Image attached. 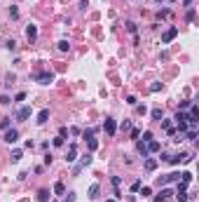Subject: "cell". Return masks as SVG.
<instances>
[{
    "label": "cell",
    "mask_w": 199,
    "mask_h": 202,
    "mask_svg": "<svg viewBox=\"0 0 199 202\" xmlns=\"http://www.w3.org/2000/svg\"><path fill=\"white\" fill-rule=\"evenodd\" d=\"M108 202H115V200H108Z\"/></svg>",
    "instance_id": "cell-43"
},
{
    "label": "cell",
    "mask_w": 199,
    "mask_h": 202,
    "mask_svg": "<svg viewBox=\"0 0 199 202\" xmlns=\"http://www.w3.org/2000/svg\"><path fill=\"white\" fill-rule=\"evenodd\" d=\"M9 14H12V19H19V9L12 5V7H9Z\"/></svg>",
    "instance_id": "cell-31"
},
{
    "label": "cell",
    "mask_w": 199,
    "mask_h": 202,
    "mask_svg": "<svg viewBox=\"0 0 199 202\" xmlns=\"http://www.w3.org/2000/svg\"><path fill=\"white\" fill-rule=\"evenodd\" d=\"M19 160H21V150H12V162H19Z\"/></svg>",
    "instance_id": "cell-24"
},
{
    "label": "cell",
    "mask_w": 199,
    "mask_h": 202,
    "mask_svg": "<svg viewBox=\"0 0 199 202\" xmlns=\"http://www.w3.org/2000/svg\"><path fill=\"white\" fill-rule=\"evenodd\" d=\"M176 35H178V28H176V26H169L166 31H164V35H162V43H171Z\"/></svg>",
    "instance_id": "cell-6"
},
{
    "label": "cell",
    "mask_w": 199,
    "mask_h": 202,
    "mask_svg": "<svg viewBox=\"0 0 199 202\" xmlns=\"http://www.w3.org/2000/svg\"><path fill=\"white\" fill-rule=\"evenodd\" d=\"M138 193L143 195V197H150V195H152V190H150V188H148V186H143V190H138Z\"/></svg>",
    "instance_id": "cell-26"
},
{
    "label": "cell",
    "mask_w": 199,
    "mask_h": 202,
    "mask_svg": "<svg viewBox=\"0 0 199 202\" xmlns=\"http://www.w3.org/2000/svg\"><path fill=\"white\" fill-rule=\"evenodd\" d=\"M91 160H94V158H91L89 153H87V155H82L80 162H75V165H73V176H77L84 167H89V165H91Z\"/></svg>",
    "instance_id": "cell-1"
},
{
    "label": "cell",
    "mask_w": 199,
    "mask_h": 202,
    "mask_svg": "<svg viewBox=\"0 0 199 202\" xmlns=\"http://www.w3.org/2000/svg\"><path fill=\"white\" fill-rule=\"evenodd\" d=\"M119 129H122V132H129V129H131V122H129V120H124V122L119 125Z\"/></svg>",
    "instance_id": "cell-25"
},
{
    "label": "cell",
    "mask_w": 199,
    "mask_h": 202,
    "mask_svg": "<svg viewBox=\"0 0 199 202\" xmlns=\"http://www.w3.org/2000/svg\"><path fill=\"white\" fill-rule=\"evenodd\" d=\"M82 136H84V141L91 139V136H94V129H84V132H82Z\"/></svg>",
    "instance_id": "cell-32"
},
{
    "label": "cell",
    "mask_w": 199,
    "mask_h": 202,
    "mask_svg": "<svg viewBox=\"0 0 199 202\" xmlns=\"http://www.w3.org/2000/svg\"><path fill=\"white\" fill-rule=\"evenodd\" d=\"M136 148H138V153H141L143 158H148V146H145L143 141H138V143H136Z\"/></svg>",
    "instance_id": "cell-18"
},
{
    "label": "cell",
    "mask_w": 199,
    "mask_h": 202,
    "mask_svg": "<svg viewBox=\"0 0 199 202\" xmlns=\"http://www.w3.org/2000/svg\"><path fill=\"white\" fill-rule=\"evenodd\" d=\"M52 143H54L56 148H61V146H64V136H56V139L52 141Z\"/></svg>",
    "instance_id": "cell-27"
},
{
    "label": "cell",
    "mask_w": 199,
    "mask_h": 202,
    "mask_svg": "<svg viewBox=\"0 0 199 202\" xmlns=\"http://www.w3.org/2000/svg\"><path fill=\"white\" fill-rule=\"evenodd\" d=\"M47 120H49V108H42V111H40V113H38L35 122H38V125H45Z\"/></svg>",
    "instance_id": "cell-9"
},
{
    "label": "cell",
    "mask_w": 199,
    "mask_h": 202,
    "mask_svg": "<svg viewBox=\"0 0 199 202\" xmlns=\"http://www.w3.org/2000/svg\"><path fill=\"white\" fill-rule=\"evenodd\" d=\"M145 146H148V153H157V150H159V141H148V143H145Z\"/></svg>",
    "instance_id": "cell-15"
},
{
    "label": "cell",
    "mask_w": 199,
    "mask_h": 202,
    "mask_svg": "<svg viewBox=\"0 0 199 202\" xmlns=\"http://www.w3.org/2000/svg\"><path fill=\"white\" fill-rule=\"evenodd\" d=\"M127 31H129V33H136V24H134V21H127Z\"/></svg>",
    "instance_id": "cell-33"
},
{
    "label": "cell",
    "mask_w": 199,
    "mask_h": 202,
    "mask_svg": "<svg viewBox=\"0 0 199 202\" xmlns=\"http://www.w3.org/2000/svg\"><path fill=\"white\" fill-rule=\"evenodd\" d=\"M188 120H197L199 122V106L197 104H190V115H188Z\"/></svg>",
    "instance_id": "cell-10"
},
{
    "label": "cell",
    "mask_w": 199,
    "mask_h": 202,
    "mask_svg": "<svg viewBox=\"0 0 199 202\" xmlns=\"http://www.w3.org/2000/svg\"><path fill=\"white\" fill-rule=\"evenodd\" d=\"M131 190H134V193H138V190H141V181H134V183H131Z\"/></svg>",
    "instance_id": "cell-36"
},
{
    "label": "cell",
    "mask_w": 199,
    "mask_h": 202,
    "mask_svg": "<svg viewBox=\"0 0 199 202\" xmlns=\"http://www.w3.org/2000/svg\"><path fill=\"white\" fill-rule=\"evenodd\" d=\"M26 38L31 40V43H33V40L38 38V26H33V24H31V26L26 28Z\"/></svg>",
    "instance_id": "cell-11"
},
{
    "label": "cell",
    "mask_w": 199,
    "mask_h": 202,
    "mask_svg": "<svg viewBox=\"0 0 199 202\" xmlns=\"http://www.w3.org/2000/svg\"><path fill=\"white\" fill-rule=\"evenodd\" d=\"M5 141H7V143H17L19 141V132L17 129H5Z\"/></svg>",
    "instance_id": "cell-8"
},
{
    "label": "cell",
    "mask_w": 199,
    "mask_h": 202,
    "mask_svg": "<svg viewBox=\"0 0 199 202\" xmlns=\"http://www.w3.org/2000/svg\"><path fill=\"white\" fill-rule=\"evenodd\" d=\"M0 127H2V129H9V118H2V120H0Z\"/></svg>",
    "instance_id": "cell-30"
},
{
    "label": "cell",
    "mask_w": 199,
    "mask_h": 202,
    "mask_svg": "<svg viewBox=\"0 0 199 202\" xmlns=\"http://www.w3.org/2000/svg\"><path fill=\"white\" fill-rule=\"evenodd\" d=\"M54 193H56V195H66V186H64V181H56V183H54Z\"/></svg>",
    "instance_id": "cell-17"
},
{
    "label": "cell",
    "mask_w": 199,
    "mask_h": 202,
    "mask_svg": "<svg viewBox=\"0 0 199 202\" xmlns=\"http://www.w3.org/2000/svg\"><path fill=\"white\" fill-rule=\"evenodd\" d=\"M59 136H64V139H66V136H68V127H61V129H59Z\"/></svg>",
    "instance_id": "cell-40"
},
{
    "label": "cell",
    "mask_w": 199,
    "mask_h": 202,
    "mask_svg": "<svg viewBox=\"0 0 199 202\" xmlns=\"http://www.w3.org/2000/svg\"><path fill=\"white\" fill-rule=\"evenodd\" d=\"M0 104H2V106H7V104H12V99H9L7 94H2V97H0Z\"/></svg>",
    "instance_id": "cell-29"
},
{
    "label": "cell",
    "mask_w": 199,
    "mask_h": 202,
    "mask_svg": "<svg viewBox=\"0 0 199 202\" xmlns=\"http://www.w3.org/2000/svg\"><path fill=\"white\" fill-rule=\"evenodd\" d=\"M197 136H199L197 129H188V132H185V139H188V141H194Z\"/></svg>",
    "instance_id": "cell-23"
},
{
    "label": "cell",
    "mask_w": 199,
    "mask_h": 202,
    "mask_svg": "<svg viewBox=\"0 0 199 202\" xmlns=\"http://www.w3.org/2000/svg\"><path fill=\"white\" fill-rule=\"evenodd\" d=\"M152 202H166V195H164V193H159V195H157V197H155Z\"/></svg>",
    "instance_id": "cell-38"
},
{
    "label": "cell",
    "mask_w": 199,
    "mask_h": 202,
    "mask_svg": "<svg viewBox=\"0 0 199 202\" xmlns=\"http://www.w3.org/2000/svg\"><path fill=\"white\" fill-rule=\"evenodd\" d=\"M159 89H162V82H152L150 85V92H159Z\"/></svg>",
    "instance_id": "cell-28"
},
{
    "label": "cell",
    "mask_w": 199,
    "mask_h": 202,
    "mask_svg": "<svg viewBox=\"0 0 199 202\" xmlns=\"http://www.w3.org/2000/svg\"><path fill=\"white\" fill-rule=\"evenodd\" d=\"M192 155L190 153H176V155H169V162L171 165H181V162H190Z\"/></svg>",
    "instance_id": "cell-2"
},
{
    "label": "cell",
    "mask_w": 199,
    "mask_h": 202,
    "mask_svg": "<svg viewBox=\"0 0 199 202\" xmlns=\"http://www.w3.org/2000/svg\"><path fill=\"white\" fill-rule=\"evenodd\" d=\"M173 120H176V122H188V113H183V111H178Z\"/></svg>",
    "instance_id": "cell-22"
},
{
    "label": "cell",
    "mask_w": 199,
    "mask_h": 202,
    "mask_svg": "<svg viewBox=\"0 0 199 202\" xmlns=\"http://www.w3.org/2000/svg\"><path fill=\"white\" fill-rule=\"evenodd\" d=\"M176 197H178V202H188V193H185V186L178 183V195H176Z\"/></svg>",
    "instance_id": "cell-14"
},
{
    "label": "cell",
    "mask_w": 199,
    "mask_h": 202,
    "mask_svg": "<svg viewBox=\"0 0 199 202\" xmlns=\"http://www.w3.org/2000/svg\"><path fill=\"white\" fill-rule=\"evenodd\" d=\"M99 183H94V186H89V200H96V197H99Z\"/></svg>",
    "instance_id": "cell-16"
},
{
    "label": "cell",
    "mask_w": 199,
    "mask_h": 202,
    "mask_svg": "<svg viewBox=\"0 0 199 202\" xmlns=\"http://www.w3.org/2000/svg\"><path fill=\"white\" fill-rule=\"evenodd\" d=\"M103 129H106V134H108V136H115V132H117V122H115L113 118H106V125H103Z\"/></svg>",
    "instance_id": "cell-5"
},
{
    "label": "cell",
    "mask_w": 199,
    "mask_h": 202,
    "mask_svg": "<svg viewBox=\"0 0 199 202\" xmlns=\"http://www.w3.org/2000/svg\"><path fill=\"white\" fill-rule=\"evenodd\" d=\"M5 80H7L5 85H12V82H14V80H17V78H14V73H7V78H5Z\"/></svg>",
    "instance_id": "cell-37"
},
{
    "label": "cell",
    "mask_w": 199,
    "mask_h": 202,
    "mask_svg": "<svg viewBox=\"0 0 199 202\" xmlns=\"http://www.w3.org/2000/svg\"><path fill=\"white\" fill-rule=\"evenodd\" d=\"M127 104H129V106H136L138 101H136V97H134V94H129V97H127Z\"/></svg>",
    "instance_id": "cell-35"
},
{
    "label": "cell",
    "mask_w": 199,
    "mask_h": 202,
    "mask_svg": "<svg viewBox=\"0 0 199 202\" xmlns=\"http://www.w3.org/2000/svg\"><path fill=\"white\" fill-rule=\"evenodd\" d=\"M155 169H157V160L148 158V160H145V172H155Z\"/></svg>",
    "instance_id": "cell-12"
},
{
    "label": "cell",
    "mask_w": 199,
    "mask_h": 202,
    "mask_svg": "<svg viewBox=\"0 0 199 202\" xmlns=\"http://www.w3.org/2000/svg\"><path fill=\"white\" fill-rule=\"evenodd\" d=\"M87 148H89V150H91V153H94V150L99 148V141L94 139V136H91V139H87Z\"/></svg>",
    "instance_id": "cell-19"
},
{
    "label": "cell",
    "mask_w": 199,
    "mask_h": 202,
    "mask_svg": "<svg viewBox=\"0 0 199 202\" xmlns=\"http://www.w3.org/2000/svg\"><path fill=\"white\" fill-rule=\"evenodd\" d=\"M183 2H185V5H190V2H192V0H183Z\"/></svg>",
    "instance_id": "cell-42"
},
{
    "label": "cell",
    "mask_w": 199,
    "mask_h": 202,
    "mask_svg": "<svg viewBox=\"0 0 199 202\" xmlns=\"http://www.w3.org/2000/svg\"><path fill=\"white\" fill-rule=\"evenodd\" d=\"M31 113H33L31 106H21V108L17 111V120H19V122H26L28 118H31Z\"/></svg>",
    "instance_id": "cell-4"
},
{
    "label": "cell",
    "mask_w": 199,
    "mask_h": 202,
    "mask_svg": "<svg viewBox=\"0 0 199 202\" xmlns=\"http://www.w3.org/2000/svg\"><path fill=\"white\" fill-rule=\"evenodd\" d=\"M24 99H26V92H19L17 97H14V101H24Z\"/></svg>",
    "instance_id": "cell-39"
},
{
    "label": "cell",
    "mask_w": 199,
    "mask_h": 202,
    "mask_svg": "<svg viewBox=\"0 0 199 202\" xmlns=\"http://www.w3.org/2000/svg\"><path fill=\"white\" fill-rule=\"evenodd\" d=\"M148 141H152V132H143V143H148Z\"/></svg>",
    "instance_id": "cell-34"
},
{
    "label": "cell",
    "mask_w": 199,
    "mask_h": 202,
    "mask_svg": "<svg viewBox=\"0 0 199 202\" xmlns=\"http://www.w3.org/2000/svg\"><path fill=\"white\" fill-rule=\"evenodd\" d=\"M68 197H66V202H75V193H66Z\"/></svg>",
    "instance_id": "cell-41"
},
{
    "label": "cell",
    "mask_w": 199,
    "mask_h": 202,
    "mask_svg": "<svg viewBox=\"0 0 199 202\" xmlns=\"http://www.w3.org/2000/svg\"><path fill=\"white\" fill-rule=\"evenodd\" d=\"M75 158H77V146H75V143H70V146H68V150H66V162H75Z\"/></svg>",
    "instance_id": "cell-7"
},
{
    "label": "cell",
    "mask_w": 199,
    "mask_h": 202,
    "mask_svg": "<svg viewBox=\"0 0 199 202\" xmlns=\"http://www.w3.org/2000/svg\"><path fill=\"white\" fill-rule=\"evenodd\" d=\"M150 115H152V120H157V122H159V120H162V118H164L162 108H152V113H150Z\"/></svg>",
    "instance_id": "cell-20"
},
{
    "label": "cell",
    "mask_w": 199,
    "mask_h": 202,
    "mask_svg": "<svg viewBox=\"0 0 199 202\" xmlns=\"http://www.w3.org/2000/svg\"><path fill=\"white\" fill-rule=\"evenodd\" d=\"M35 80L40 85H49V82H54V73L52 70H45V73H35Z\"/></svg>",
    "instance_id": "cell-3"
},
{
    "label": "cell",
    "mask_w": 199,
    "mask_h": 202,
    "mask_svg": "<svg viewBox=\"0 0 199 202\" xmlns=\"http://www.w3.org/2000/svg\"><path fill=\"white\" fill-rule=\"evenodd\" d=\"M70 50V43L68 40H59V52H68Z\"/></svg>",
    "instance_id": "cell-21"
},
{
    "label": "cell",
    "mask_w": 199,
    "mask_h": 202,
    "mask_svg": "<svg viewBox=\"0 0 199 202\" xmlns=\"http://www.w3.org/2000/svg\"><path fill=\"white\" fill-rule=\"evenodd\" d=\"M54 202H59V200H54Z\"/></svg>",
    "instance_id": "cell-44"
},
{
    "label": "cell",
    "mask_w": 199,
    "mask_h": 202,
    "mask_svg": "<svg viewBox=\"0 0 199 202\" xmlns=\"http://www.w3.org/2000/svg\"><path fill=\"white\" fill-rule=\"evenodd\" d=\"M49 197H52V195H49V190H47V188L38 190V200H40V202H49Z\"/></svg>",
    "instance_id": "cell-13"
}]
</instances>
